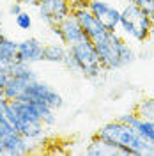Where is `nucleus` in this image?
I'll list each match as a JSON object with an SVG mask.
<instances>
[{
  "instance_id": "nucleus-6",
  "label": "nucleus",
  "mask_w": 154,
  "mask_h": 156,
  "mask_svg": "<svg viewBox=\"0 0 154 156\" xmlns=\"http://www.w3.org/2000/svg\"><path fill=\"white\" fill-rule=\"evenodd\" d=\"M36 7L39 12V20L46 27L58 25L62 20L68 18L73 12L69 0H41Z\"/></svg>"
},
{
  "instance_id": "nucleus-10",
  "label": "nucleus",
  "mask_w": 154,
  "mask_h": 156,
  "mask_svg": "<svg viewBox=\"0 0 154 156\" xmlns=\"http://www.w3.org/2000/svg\"><path fill=\"white\" fill-rule=\"evenodd\" d=\"M58 29H60V34H62L60 43H64L66 46H71V44H76V43L83 41V39H89L73 12L58 23Z\"/></svg>"
},
{
  "instance_id": "nucleus-17",
  "label": "nucleus",
  "mask_w": 154,
  "mask_h": 156,
  "mask_svg": "<svg viewBox=\"0 0 154 156\" xmlns=\"http://www.w3.org/2000/svg\"><path fill=\"white\" fill-rule=\"evenodd\" d=\"M135 112L142 119H151L154 121V98H144L136 103Z\"/></svg>"
},
{
  "instance_id": "nucleus-14",
  "label": "nucleus",
  "mask_w": 154,
  "mask_h": 156,
  "mask_svg": "<svg viewBox=\"0 0 154 156\" xmlns=\"http://www.w3.org/2000/svg\"><path fill=\"white\" fill-rule=\"evenodd\" d=\"M7 71H9L11 76L21 78V80H25V82H34V80H37V73L32 69V64L19 62V60H16V58L7 66Z\"/></svg>"
},
{
  "instance_id": "nucleus-22",
  "label": "nucleus",
  "mask_w": 154,
  "mask_h": 156,
  "mask_svg": "<svg viewBox=\"0 0 154 156\" xmlns=\"http://www.w3.org/2000/svg\"><path fill=\"white\" fill-rule=\"evenodd\" d=\"M64 68L68 69V71H71V73H80V68H78V62H76V58L73 57L71 53H69V50H68V53H66V57H64V60L60 62Z\"/></svg>"
},
{
  "instance_id": "nucleus-23",
  "label": "nucleus",
  "mask_w": 154,
  "mask_h": 156,
  "mask_svg": "<svg viewBox=\"0 0 154 156\" xmlns=\"http://www.w3.org/2000/svg\"><path fill=\"white\" fill-rule=\"evenodd\" d=\"M23 11V5L19 4L18 0H14V2H11V5H9V14L11 16H18L19 12Z\"/></svg>"
},
{
  "instance_id": "nucleus-8",
  "label": "nucleus",
  "mask_w": 154,
  "mask_h": 156,
  "mask_svg": "<svg viewBox=\"0 0 154 156\" xmlns=\"http://www.w3.org/2000/svg\"><path fill=\"white\" fill-rule=\"evenodd\" d=\"M43 51H44V43L37 37H29L18 43V50H16L14 58L19 62L34 64V62L43 60Z\"/></svg>"
},
{
  "instance_id": "nucleus-20",
  "label": "nucleus",
  "mask_w": 154,
  "mask_h": 156,
  "mask_svg": "<svg viewBox=\"0 0 154 156\" xmlns=\"http://www.w3.org/2000/svg\"><path fill=\"white\" fill-rule=\"evenodd\" d=\"M128 2L138 5L140 9H144L145 12L149 14V18L154 21V0H128Z\"/></svg>"
},
{
  "instance_id": "nucleus-27",
  "label": "nucleus",
  "mask_w": 154,
  "mask_h": 156,
  "mask_svg": "<svg viewBox=\"0 0 154 156\" xmlns=\"http://www.w3.org/2000/svg\"><path fill=\"white\" fill-rule=\"evenodd\" d=\"M5 103H7V99H5V98H0V115L4 114V107H5Z\"/></svg>"
},
{
  "instance_id": "nucleus-30",
  "label": "nucleus",
  "mask_w": 154,
  "mask_h": 156,
  "mask_svg": "<svg viewBox=\"0 0 154 156\" xmlns=\"http://www.w3.org/2000/svg\"><path fill=\"white\" fill-rule=\"evenodd\" d=\"M152 55H154V53H152Z\"/></svg>"
},
{
  "instance_id": "nucleus-4",
  "label": "nucleus",
  "mask_w": 154,
  "mask_h": 156,
  "mask_svg": "<svg viewBox=\"0 0 154 156\" xmlns=\"http://www.w3.org/2000/svg\"><path fill=\"white\" fill-rule=\"evenodd\" d=\"M68 50L69 53L76 58L80 73L85 78L96 80V78H99L105 73L101 58H99L96 46H94V43L90 39H83V41H80L76 44H71V46H68Z\"/></svg>"
},
{
  "instance_id": "nucleus-1",
  "label": "nucleus",
  "mask_w": 154,
  "mask_h": 156,
  "mask_svg": "<svg viewBox=\"0 0 154 156\" xmlns=\"http://www.w3.org/2000/svg\"><path fill=\"white\" fill-rule=\"evenodd\" d=\"M99 138L119 147L124 156H154V146L149 144L135 128L121 121H110L96 131Z\"/></svg>"
},
{
  "instance_id": "nucleus-16",
  "label": "nucleus",
  "mask_w": 154,
  "mask_h": 156,
  "mask_svg": "<svg viewBox=\"0 0 154 156\" xmlns=\"http://www.w3.org/2000/svg\"><path fill=\"white\" fill-rule=\"evenodd\" d=\"M16 50H18V41L7 36H0V64L9 66L16 57Z\"/></svg>"
},
{
  "instance_id": "nucleus-11",
  "label": "nucleus",
  "mask_w": 154,
  "mask_h": 156,
  "mask_svg": "<svg viewBox=\"0 0 154 156\" xmlns=\"http://www.w3.org/2000/svg\"><path fill=\"white\" fill-rule=\"evenodd\" d=\"M73 14H75V18L78 20V23L82 25V29H83V32H85V36L90 39V41L97 39L99 36H103V34L106 32V29L101 25V21H99V20L89 11V7L73 11Z\"/></svg>"
},
{
  "instance_id": "nucleus-15",
  "label": "nucleus",
  "mask_w": 154,
  "mask_h": 156,
  "mask_svg": "<svg viewBox=\"0 0 154 156\" xmlns=\"http://www.w3.org/2000/svg\"><path fill=\"white\" fill-rule=\"evenodd\" d=\"M68 53V46L64 43H50L44 44V51H43V60L44 62H51V64H60Z\"/></svg>"
},
{
  "instance_id": "nucleus-24",
  "label": "nucleus",
  "mask_w": 154,
  "mask_h": 156,
  "mask_svg": "<svg viewBox=\"0 0 154 156\" xmlns=\"http://www.w3.org/2000/svg\"><path fill=\"white\" fill-rule=\"evenodd\" d=\"M69 4H71V9L73 11L89 7V0H69Z\"/></svg>"
},
{
  "instance_id": "nucleus-28",
  "label": "nucleus",
  "mask_w": 154,
  "mask_h": 156,
  "mask_svg": "<svg viewBox=\"0 0 154 156\" xmlns=\"http://www.w3.org/2000/svg\"><path fill=\"white\" fill-rule=\"evenodd\" d=\"M2 154H5V153H4V140H2V135H0V156Z\"/></svg>"
},
{
  "instance_id": "nucleus-7",
  "label": "nucleus",
  "mask_w": 154,
  "mask_h": 156,
  "mask_svg": "<svg viewBox=\"0 0 154 156\" xmlns=\"http://www.w3.org/2000/svg\"><path fill=\"white\" fill-rule=\"evenodd\" d=\"M89 11L96 16L106 30H117L121 21V9L106 0H89Z\"/></svg>"
},
{
  "instance_id": "nucleus-12",
  "label": "nucleus",
  "mask_w": 154,
  "mask_h": 156,
  "mask_svg": "<svg viewBox=\"0 0 154 156\" xmlns=\"http://www.w3.org/2000/svg\"><path fill=\"white\" fill-rule=\"evenodd\" d=\"M85 153L90 154V156H124L119 147L108 144L106 140L99 138L97 135H94L92 138H90V142L87 144Z\"/></svg>"
},
{
  "instance_id": "nucleus-3",
  "label": "nucleus",
  "mask_w": 154,
  "mask_h": 156,
  "mask_svg": "<svg viewBox=\"0 0 154 156\" xmlns=\"http://www.w3.org/2000/svg\"><path fill=\"white\" fill-rule=\"evenodd\" d=\"M119 29L122 34L131 37L136 43H144L149 39V36L154 32V21L149 18V14L138 5L128 2L121 9V21Z\"/></svg>"
},
{
  "instance_id": "nucleus-26",
  "label": "nucleus",
  "mask_w": 154,
  "mask_h": 156,
  "mask_svg": "<svg viewBox=\"0 0 154 156\" xmlns=\"http://www.w3.org/2000/svg\"><path fill=\"white\" fill-rule=\"evenodd\" d=\"M21 5H37L39 0H18Z\"/></svg>"
},
{
  "instance_id": "nucleus-21",
  "label": "nucleus",
  "mask_w": 154,
  "mask_h": 156,
  "mask_svg": "<svg viewBox=\"0 0 154 156\" xmlns=\"http://www.w3.org/2000/svg\"><path fill=\"white\" fill-rule=\"evenodd\" d=\"M117 121H121V122H124V124H128V126L135 128L136 122L140 121V115H138L136 112H126V114H122V115L117 117Z\"/></svg>"
},
{
  "instance_id": "nucleus-9",
  "label": "nucleus",
  "mask_w": 154,
  "mask_h": 156,
  "mask_svg": "<svg viewBox=\"0 0 154 156\" xmlns=\"http://www.w3.org/2000/svg\"><path fill=\"white\" fill-rule=\"evenodd\" d=\"M2 140H4V153L7 156H25L29 153H34L36 147H37L34 142H30L29 138H25L18 131L9 133Z\"/></svg>"
},
{
  "instance_id": "nucleus-19",
  "label": "nucleus",
  "mask_w": 154,
  "mask_h": 156,
  "mask_svg": "<svg viewBox=\"0 0 154 156\" xmlns=\"http://www.w3.org/2000/svg\"><path fill=\"white\" fill-rule=\"evenodd\" d=\"M14 21H16V27L19 30H30L32 29V16H30L27 11H21L18 16H14Z\"/></svg>"
},
{
  "instance_id": "nucleus-29",
  "label": "nucleus",
  "mask_w": 154,
  "mask_h": 156,
  "mask_svg": "<svg viewBox=\"0 0 154 156\" xmlns=\"http://www.w3.org/2000/svg\"><path fill=\"white\" fill-rule=\"evenodd\" d=\"M0 36H4V30H2V20H0Z\"/></svg>"
},
{
  "instance_id": "nucleus-5",
  "label": "nucleus",
  "mask_w": 154,
  "mask_h": 156,
  "mask_svg": "<svg viewBox=\"0 0 154 156\" xmlns=\"http://www.w3.org/2000/svg\"><path fill=\"white\" fill-rule=\"evenodd\" d=\"M21 99H32V101H39V103H44L46 107L53 108L57 112L58 108L64 107V98L58 92L57 89H53L50 83L46 82H41V80H34L30 82L27 89H25V94Z\"/></svg>"
},
{
  "instance_id": "nucleus-13",
  "label": "nucleus",
  "mask_w": 154,
  "mask_h": 156,
  "mask_svg": "<svg viewBox=\"0 0 154 156\" xmlns=\"http://www.w3.org/2000/svg\"><path fill=\"white\" fill-rule=\"evenodd\" d=\"M29 83L30 82H25V80H21V78H16V76H11L9 75L7 82H5V85H4V98H5L7 101L21 99Z\"/></svg>"
},
{
  "instance_id": "nucleus-18",
  "label": "nucleus",
  "mask_w": 154,
  "mask_h": 156,
  "mask_svg": "<svg viewBox=\"0 0 154 156\" xmlns=\"http://www.w3.org/2000/svg\"><path fill=\"white\" fill-rule=\"evenodd\" d=\"M135 129L144 136L149 144L154 146V121H151V119H142L140 117V121L136 122Z\"/></svg>"
},
{
  "instance_id": "nucleus-25",
  "label": "nucleus",
  "mask_w": 154,
  "mask_h": 156,
  "mask_svg": "<svg viewBox=\"0 0 154 156\" xmlns=\"http://www.w3.org/2000/svg\"><path fill=\"white\" fill-rule=\"evenodd\" d=\"M9 78V71H0V98H4V85Z\"/></svg>"
},
{
  "instance_id": "nucleus-2",
  "label": "nucleus",
  "mask_w": 154,
  "mask_h": 156,
  "mask_svg": "<svg viewBox=\"0 0 154 156\" xmlns=\"http://www.w3.org/2000/svg\"><path fill=\"white\" fill-rule=\"evenodd\" d=\"M105 71H117L131 66L136 60V51L124 41L117 30H106L103 36L92 41Z\"/></svg>"
}]
</instances>
